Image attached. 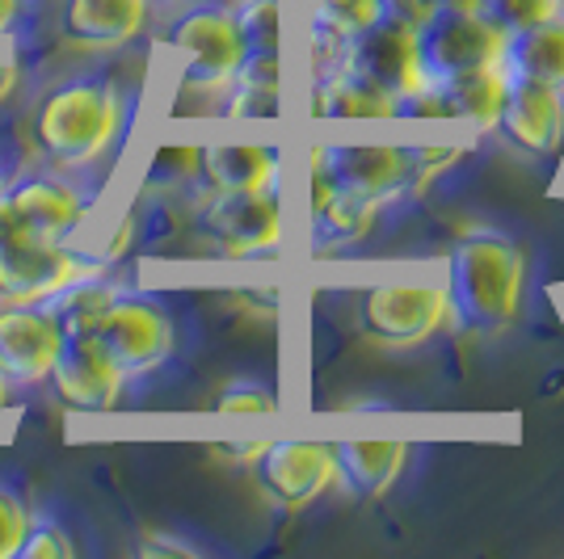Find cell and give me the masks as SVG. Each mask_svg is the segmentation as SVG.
<instances>
[{
	"mask_svg": "<svg viewBox=\"0 0 564 559\" xmlns=\"http://www.w3.org/2000/svg\"><path fill=\"white\" fill-rule=\"evenodd\" d=\"M354 325L371 346H383V350H409V346L430 341L447 325L443 270L367 282L354 304Z\"/></svg>",
	"mask_w": 564,
	"mask_h": 559,
	"instance_id": "obj_5",
	"label": "cell"
},
{
	"mask_svg": "<svg viewBox=\"0 0 564 559\" xmlns=\"http://www.w3.org/2000/svg\"><path fill=\"white\" fill-rule=\"evenodd\" d=\"M379 13L400 25H409V30H417L434 13V4L430 0H379Z\"/></svg>",
	"mask_w": 564,
	"mask_h": 559,
	"instance_id": "obj_34",
	"label": "cell"
},
{
	"mask_svg": "<svg viewBox=\"0 0 564 559\" xmlns=\"http://www.w3.org/2000/svg\"><path fill=\"white\" fill-rule=\"evenodd\" d=\"M80 556L76 530L68 526V517L55 505H30V526L22 535V547L13 559H72Z\"/></svg>",
	"mask_w": 564,
	"mask_h": 559,
	"instance_id": "obj_25",
	"label": "cell"
},
{
	"mask_svg": "<svg viewBox=\"0 0 564 559\" xmlns=\"http://www.w3.org/2000/svg\"><path fill=\"white\" fill-rule=\"evenodd\" d=\"M434 9H476V0H430Z\"/></svg>",
	"mask_w": 564,
	"mask_h": 559,
	"instance_id": "obj_37",
	"label": "cell"
},
{
	"mask_svg": "<svg viewBox=\"0 0 564 559\" xmlns=\"http://www.w3.org/2000/svg\"><path fill=\"white\" fill-rule=\"evenodd\" d=\"M89 332L97 337V346L110 353L127 387L165 371L177 350V320L165 307V299L131 286V282L118 286L115 299L97 311Z\"/></svg>",
	"mask_w": 564,
	"mask_h": 559,
	"instance_id": "obj_4",
	"label": "cell"
},
{
	"mask_svg": "<svg viewBox=\"0 0 564 559\" xmlns=\"http://www.w3.org/2000/svg\"><path fill=\"white\" fill-rule=\"evenodd\" d=\"M307 9V39L341 43L354 30L379 18V0H304Z\"/></svg>",
	"mask_w": 564,
	"mask_h": 559,
	"instance_id": "obj_26",
	"label": "cell"
},
{
	"mask_svg": "<svg viewBox=\"0 0 564 559\" xmlns=\"http://www.w3.org/2000/svg\"><path fill=\"white\" fill-rule=\"evenodd\" d=\"M110 270L97 253L30 235H0V304H43L68 282Z\"/></svg>",
	"mask_w": 564,
	"mask_h": 559,
	"instance_id": "obj_8",
	"label": "cell"
},
{
	"mask_svg": "<svg viewBox=\"0 0 564 559\" xmlns=\"http://www.w3.org/2000/svg\"><path fill=\"white\" fill-rule=\"evenodd\" d=\"M527 282V256L510 235L476 228L451 244L443 261L447 320L471 337H494L514 325Z\"/></svg>",
	"mask_w": 564,
	"mask_h": 559,
	"instance_id": "obj_2",
	"label": "cell"
},
{
	"mask_svg": "<svg viewBox=\"0 0 564 559\" xmlns=\"http://www.w3.org/2000/svg\"><path fill=\"white\" fill-rule=\"evenodd\" d=\"M9 177H13V168H9V164H4V161H0V189H4V186H9Z\"/></svg>",
	"mask_w": 564,
	"mask_h": 559,
	"instance_id": "obj_39",
	"label": "cell"
},
{
	"mask_svg": "<svg viewBox=\"0 0 564 559\" xmlns=\"http://www.w3.org/2000/svg\"><path fill=\"white\" fill-rule=\"evenodd\" d=\"M22 89V59L18 55H0V106Z\"/></svg>",
	"mask_w": 564,
	"mask_h": 559,
	"instance_id": "obj_35",
	"label": "cell"
},
{
	"mask_svg": "<svg viewBox=\"0 0 564 559\" xmlns=\"http://www.w3.org/2000/svg\"><path fill=\"white\" fill-rule=\"evenodd\" d=\"M135 114V97L110 68H72L47 80L34 106L25 135L39 161L64 173H94L110 161Z\"/></svg>",
	"mask_w": 564,
	"mask_h": 559,
	"instance_id": "obj_1",
	"label": "cell"
},
{
	"mask_svg": "<svg viewBox=\"0 0 564 559\" xmlns=\"http://www.w3.org/2000/svg\"><path fill=\"white\" fill-rule=\"evenodd\" d=\"M64 325L47 304H0V374L13 392L47 387Z\"/></svg>",
	"mask_w": 564,
	"mask_h": 559,
	"instance_id": "obj_11",
	"label": "cell"
},
{
	"mask_svg": "<svg viewBox=\"0 0 564 559\" xmlns=\"http://www.w3.org/2000/svg\"><path fill=\"white\" fill-rule=\"evenodd\" d=\"M219 114L232 122H274L282 118V89H249V85H228Z\"/></svg>",
	"mask_w": 564,
	"mask_h": 559,
	"instance_id": "obj_31",
	"label": "cell"
},
{
	"mask_svg": "<svg viewBox=\"0 0 564 559\" xmlns=\"http://www.w3.org/2000/svg\"><path fill=\"white\" fill-rule=\"evenodd\" d=\"M240 59L245 55H282L286 43V4L282 0H232Z\"/></svg>",
	"mask_w": 564,
	"mask_h": 559,
	"instance_id": "obj_23",
	"label": "cell"
},
{
	"mask_svg": "<svg viewBox=\"0 0 564 559\" xmlns=\"http://www.w3.org/2000/svg\"><path fill=\"white\" fill-rule=\"evenodd\" d=\"M25 13H30V0H0V39L18 34V25L25 22Z\"/></svg>",
	"mask_w": 564,
	"mask_h": 559,
	"instance_id": "obj_36",
	"label": "cell"
},
{
	"mask_svg": "<svg viewBox=\"0 0 564 559\" xmlns=\"http://www.w3.org/2000/svg\"><path fill=\"white\" fill-rule=\"evenodd\" d=\"M337 68L367 80L376 94L397 97L413 85H422V64H417V34L392 18H371L350 39L337 47Z\"/></svg>",
	"mask_w": 564,
	"mask_h": 559,
	"instance_id": "obj_10",
	"label": "cell"
},
{
	"mask_svg": "<svg viewBox=\"0 0 564 559\" xmlns=\"http://www.w3.org/2000/svg\"><path fill=\"white\" fill-rule=\"evenodd\" d=\"M30 496L13 480H0V559H13L30 526Z\"/></svg>",
	"mask_w": 564,
	"mask_h": 559,
	"instance_id": "obj_32",
	"label": "cell"
},
{
	"mask_svg": "<svg viewBox=\"0 0 564 559\" xmlns=\"http://www.w3.org/2000/svg\"><path fill=\"white\" fill-rule=\"evenodd\" d=\"M165 43L182 51V89L186 94H224L240 68V34L232 4L198 0L186 4L165 30Z\"/></svg>",
	"mask_w": 564,
	"mask_h": 559,
	"instance_id": "obj_7",
	"label": "cell"
},
{
	"mask_svg": "<svg viewBox=\"0 0 564 559\" xmlns=\"http://www.w3.org/2000/svg\"><path fill=\"white\" fill-rule=\"evenodd\" d=\"M422 80H447L455 72L485 68L501 55V34L476 18V9H434L417 30Z\"/></svg>",
	"mask_w": 564,
	"mask_h": 559,
	"instance_id": "obj_13",
	"label": "cell"
},
{
	"mask_svg": "<svg viewBox=\"0 0 564 559\" xmlns=\"http://www.w3.org/2000/svg\"><path fill=\"white\" fill-rule=\"evenodd\" d=\"M379 215H383L379 198L333 189L321 207L307 210V249H312V256L341 253V249H350L376 232Z\"/></svg>",
	"mask_w": 564,
	"mask_h": 559,
	"instance_id": "obj_19",
	"label": "cell"
},
{
	"mask_svg": "<svg viewBox=\"0 0 564 559\" xmlns=\"http://www.w3.org/2000/svg\"><path fill=\"white\" fill-rule=\"evenodd\" d=\"M135 556H148V559H198L203 551L194 547V542H186L182 535H169L165 526H152L148 535H140V542H135Z\"/></svg>",
	"mask_w": 564,
	"mask_h": 559,
	"instance_id": "obj_33",
	"label": "cell"
},
{
	"mask_svg": "<svg viewBox=\"0 0 564 559\" xmlns=\"http://www.w3.org/2000/svg\"><path fill=\"white\" fill-rule=\"evenodd\" d=\"M152 0H64L59 43L76 55H115L148 30Z\"/></svg>",
	"mask_w": 564,
	"mask_h": 559,
	"instance_id": "obj_15",
	"label": "cell"
},
{
	"mask_svg": "<svg viewBox=\"0 0 564 559\" xmlns=\"http://www.w3.org/2000/svg\"><path fill=\"white\" fill-rule=\"evenodd\" d=\"M282 177L279 143H198V182L203 194H240L270 186Z\"/></svg>",
	"mask_w": 564,
	"mask_h": 559,
	"instance_id": "obj_17",
	"label": "cell"
},
{
	"mask_svg": "<svg viewBox=\"0 0 564 559\" xmlns=\"http://www.w3.org/2000/svg\"><path fill=\"white\" fill-rule=\"evenodd\" d=\"M388 122H451L447 97L434 80H422L388 101Z\"/></svg>",
	"mask_w": 564,
	"mask_h": 559,
	"instance_id": "obj_30",
	"label": "cell"
},
{
	"mask_svg": "<svg viewBox=\"0 0 564 559\" xmlns=\"http://www.w3.org/2000/svg\"><path fill=\"white\" fill-rule=\"evenodd\" d=\"M556 13H561V0H476V18L494 25L501 39L535 22H547Z\"/></svg>",
	"mask_w": 564,
	"mask_h": 559,
	"instance_id": "obj_27",
	"label": "cell"
},
{
	"mask_svg": "<svg viewBox=\"0 0 564 559\" xmlns=\"http://www.w3.org/2000/svg\"><path fill=\"white\" fill-rule=\"evenodd\" d=\"M501 140L527 152V156H552L564 143V94L547 89L540 80L527 76H506V94H501V110H497V127Z\"/></svg>",
	"mask_w": 564,
	"mask_h": 559,
	"instance_id": "obj_14",
	"label": "cell"
},
{
	"mask_svg": "<svg viewBox=\"0 0 564 559\" xmlns=\"http://www.w3.org/2000/svg\"><path fill=\"white\" fill-rule=\"evenodd\" d=\"M249 475L274 509H307L312 501H321L337 484L333 442H304V438L261 442V450L249 463Z\"/></svg>",
	"mask_w": 564,
	"mask_h": 559,
	"instance_id": "obj_9",
	"label": "cell"
},
{
	"mask_svg": "<svg viewBox=\"0 0 564 559\" xmlns=\"http://www.w3.org/2000/svg\"><path fill=\"white\" fill-rule=\"evenodd\" d=\"M97 182L89 173H64L51 164L13 168L9 186L0 189V235H30L68 244L80 235L97 202Z\"/></svg>",
	"mask_w": 564,
	"mask_h": 559,
	"instance_id": "obj_3",
	"label": "cell"
},
{
	"mask_svg": "<svg viewBox=\"0 0 564 559\" xmlns=\"http://www.w3.org/2000/svg\"><path fill=\"white\" fill-rule=\"evenodd\" d=\"M325 177L341 194L400 202V143H312Z\"/></svg>",
	"mask_w": 564,
	"mask_h": 559,
	"instance_id": "obj_16",
	"label": "cell"
},
{
	"mask_svg": "<svg viewBox=\"0 0 564 559\" xmlns=\"http://www.w3.org/2000/svg\"><path fill=\"white\" fill-rule=\"evenodd\" d=\"M198 182V143H177V147H161L152 164H148V177L143 186L148 189H182Z\"/></svg>",
	"mask_w": 564,
	"mask_h": 559,
	"instance_id": "obj_29",
	"label": "cell"
},
{
	"mask_svg": "<svg viewBox=\"0 0 564 559\" xmlns=\"http://www.w3.org/2000/svg\"><path fill=\"white\" fill-rule=\"evenodd\" d=\"M388 101L346 68H329L312 80V118L325 122H388Z\"/></svg>",
	"mask_w": 564,
	"mask_h": 559,
	"instance_id": "obj_22",
	"label": "cell"
},
{
	"mask_svg": "<svg viewBox=\"0 0 564 559\" xmlns=\"http://www.w3.org/2000/svg\"><path fill=\"white\" fill-rule=\"evenodd\" d=\"M282 4H291V0H282Z\"/></svg>",
	"mask_w": 564,
	"mask_h": 559,
	"instance_id": "obj_40",
	"label": "cell"
},
{
	"mask_svg": "<svg viewBox=\"0 0 564 559\" xmlns=\"http://www.w3.org/2000/svg\"><path fill=\"white\" fill-rule=\"evenodd\" d=\"M9 399H13V387H9L4 374H0V408H9Z\"/></svg>",
	"mask_w": 564,
	"mask_h": 559,
	"instance_id": "obj_38",
	"label": "cell"
},
{
	"mask_svg": "<svg viewBox=\"0 0 564 559\" xmlns=\"http://www.w3.org/2000/svg\"><path fill=\"white\" fill-rule=\"evenodd\" d=\"M464 152V143H400V198H422Z\"/></svg>",
	"mask_w": 564,
	"mask_h": 559,
	"instance_id": "obj_24",
	"label": "cell"
},
{
	"mask_svg": "<svg viewBox=\"0 0 564 559\" xmlns=\"http://www.w3.org/2000/svg\"><path fill=\"white\" fill-rule=\"evenodd\" d=\"M47 387L72 413H110L122 404L127 379L118 374L110 353L97 346L89 328H64V346L55 353Z\"/></svg>",
	"mask_w": 564,
	"mask_h": 559,
	"instance_id": "obj_12",
	"label": "cell"
},
{
	"mask_svg": "<svg viewBox=\"0 0 564 559\" xmlns=\"http://www.w3.org/2000/svg\"><path fill=\"white\" fill-rule=\"evenodd\" d=\"M409 446L404 442H333V467L337 484L354 492L358 501H379L404 471Z\"/></svg>",
	"mask_w": 564,
	"mask_h": 559,
	"instance_id": "obj_20",
	"label": "cell"
},
{
	"mask_svg": "<svg viewBox=\"0 0 564 559\" xmlns=\"http://www.w3.org/2000/svg\"><path fill=\"white\" fill-rule=\"evenodd\" d=\"M212 408L228 413V417H265V413H279V396L261 379H232L215 392Z\"/></svg>",
	"mask_w": 564,
	"mask_h": 559,
	"instance_id": "obj_28",
	"label": "cell"
},
{
	"mask_svg": "<svg viewBox=\"0 0 564 559\" xmlns=\"http://www.w3.org/2000/svg\"><path fill=\"white\" fill-rule=\"evenodd\" d=\"M561 9H564V0H561Z\"/></svg>",
	"mask_w": 564,
	"mask_h": 559,
	"instance_id": "obj_41",
	"label": "cell"
},
{
	"mask_svg": "<svg viewBox=\"0 0 564 559\" xmlns=\"http://www.w3.org/2000/svg\"><path fill=\"white\" fill-rule=\"evenodd\" d=\"M497 64L506 76H527V80H540L547 89L564 94V9L547 22L506 34Z\"/></svg>",
	"mask_w": 564,
	"mask_h": 559,
	"instance_id": "obj_18",
	"label": "cell"
},
{
	"mask_svg": "<svg viewBox=\"0 0 564 559\" xmlns=\"http://www.w3.org/2000/svg\"><path fill=\"white\" fill-rule=\"evenodd\" d=\"M194 232L228 261L279 256L282 232H286L282 177L270 186L240 189V194H207V202L194 215Z\"/></svg>",
	"mask_w": 564,
	"mask_h": 559,
	"instance_id": "obj_6",
	"label": "cell"
},
{
	"mask_svg": "<svg viewBox=\"0 0 564 559\" xmlns=\"http://www.w3.org/2000/svg\"><path fill=\"white\" fill-rule=\"evenodd\" d=\"M434 85L447 97L451 122L471 127V131H494L497 127V110H501V94H506V72H501V64L455 72V76L434 80Z\"/></svg>",
	"mask_w": 564,
	"mask_h": 559,
	"instance_id": "obj_21",
	"label": "cell"
}]
</instances>
